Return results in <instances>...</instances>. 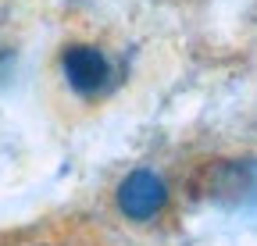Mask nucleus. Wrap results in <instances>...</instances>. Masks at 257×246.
Instances as JSON below:
<instances>
[{
  "label": "nucleus",
  "instance_id": "1",
  "mask_svg": "<svg viewBox=\"0 0 257 246\" xmlns=\"http://www.w3.org/2000/svg\"><path fill=\"white\" fill-rule=\"evenodd\" d=\"M57 79L64 86V93L89 104V100H100L118 82V65L100 43L72 40L57 50Z\"/></svg>",
  "mask_w": 257,
  "mask_h": 246
},
{
  "label": "nucleus",
  "instance_id": "2",
  "mask_svg": "<svg viewBox=\"0 0 257 246\" xmlns=\"http://www.w3.org/2000/svg\"><path fill=\"white\" fill-rule=\"evenodd\" d=\"M197 189L207 203L221 210H253L257 207V157H229L204 168Z\"/></svg>",
  "mask_w": 257,
  "mask_h": 246
},
{
  "label": "nucleus",
  "instance_id": "3",
  "mask_svg": "<svg viewBox=\"0 0 257 246\" xmlns=\"http://www.w3.org/2000/svg\"><path fill=\"white\" fill-rule=\"evenodd\" d=\"M114 207L128 225H154L172 207V186L154 168H133L114 189Z\"/></svg>",
  "mask_w": 257,
  "mask_h": 246
},
{
  "label": "nucleus",
  "instance_id": "4",
  "mask_svg": "<svg viewBox=\"0 0 257 246\" xmlns=\"http://www.w3.org/2000/svg\"><path fill=\"white\" fill-rule=\"evenodd\" d=\"M0 246H111L107 235L82 218H47L0 232Z\"/></svg>",
  "mask_w": 257,
  "mask_h": 246
},
{
  "label": "nucleus",
  "instance_id": "5",
  "mask_svg": "<svg viewBox=\"0 0 257 246\" xmlns=\"http://www.w3.org/2000/svg\"><path fill=\"white\" fill-rule=\"evenodd\" d=\"M8 65H11V47H8V43H0V79H4Z\"/></svg>",
  "mask_w": 257,
  "mask_h": 246
}]
</instances>
